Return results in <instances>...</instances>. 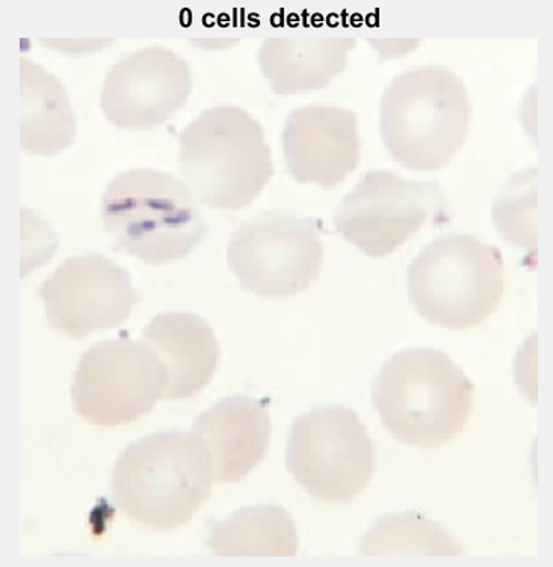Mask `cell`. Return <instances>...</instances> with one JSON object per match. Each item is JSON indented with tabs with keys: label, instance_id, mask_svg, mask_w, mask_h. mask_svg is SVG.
<instances>
[{
	"label": "cell",
	"instance_id": "obj_1",
	"mask_svg": "<svg viewBox=\"0 0 553 567\" xmlns=\"http://www.w3.org/2000/svg\"><path fill=\"white\" fill-rule=\"evenodd\" d=\"M212 467L194 433L164 430L118 455L113 496L119 512L155 533L191 523L212 492Z\"/></svg>",
	"mask_w": 553,
	"mask_h": 567
},
{
	"label": "cell",
	"instance_id": "obj_2",
	"mask_svg": "<svg viewBox=\"0 0 553 567\" xmlns=\"http://www.w3.org/2000/svg\"><path fill=\"white\" fill-rule=\"evenodd\" d=\"M373 401L392 436L431 450L463 432L473 412L474 388L447 353L416 347L384 363L374 380Z\"/></svg>",
	"mask_w": 553,
	"mask_h": 567
},
{
	"label": "cell",
	"instance_id": "obj_3",
	"mask_svg": "<svg viewBox=\"0 0 553 567\" xmlns=\"http://www.w3.org/2000/svg\"><path fill=\"white\" fill-rule=\"evenodd\" d=\"M472 103L463 81L448 68L425 65L395 76L379 106L384 146L415 172L444 168L463 147Z\"/></svg>",
	"mask_w": 553,
	"mask_h": 567
},
{
	"label": "cell",
	"instance_id": "obj_4",
	"mask_svg": "<svg viewBox=\"0 0 553 567\" xmlns=\"http://www.w3.org/2000/svg\"><path fill=\"white\" fill-rule=\"evenodd\" d=\"M181 182L210 209L247 208L274 175L271 148L258 120L238 106H213L179 136Z\"/></svg>",
	"mask_w": 553,
	"mask_h": 567
},
{
	"label": "cell",
	"instance_id": "obj_5",
	"mask_svg": "<svg viewBox=\"0 0 553 567\" xmlns=\"http://www.w3.org/2000/svg\"><path fill=\"white\" fill-rule=\"evenodd\" d=\"M101 218L119 250L152 265L187 258L206 235L188 186L153 168H131L115 176L103 193Z\"/></svg>",
	"mask_w": 553,
	"mask_h": 567
},
{
	"label": "cell",
	"instance_id": "obj_6",
	"mask_svg": "<svg viewBox=\"0 0 553 567\" xmlns=\"http://www.w3.org/2000/svg\"><path fill=\"white\" fill-rule=\"evenodd\" d=\"M407 289L425 321L449 330L473 329L501 303L505 289L501 251L474 236H440L413 259Z\"/></svg>",
	"mask_w": 553,
	"mask_h": 567
},
{
	"label": "cell",
	"instance_id": "obj_7",
	"mask_svg": "<svg viewBox=\"0 0 553 567\" xmlns=\"http://www.w3.org/2000/svg\"><path fill=\"white\" fill-rule=\"evenodd\" d=\"M286 466L312 498L349 504L373 482L377 454L356 412L344 405H320L292 424Z\"/></svg>",
	"mask_w": 553,
	"mask_h": 567
},
{
	"label": "cell",
	"instance_id": "obj_8",
	"mask_svg": "<svg viewBox=\"0 0 553 567\" xmlns=\"http://www.w3.org/2000/svg\"><path fill=\"white\" fill-rule=\"evenodd\" d=\"M320 221L272 209L246 219L230 238L227 260L243 289L284 300L307 291L324 267Z\"/></svg>",
	"mask_w": 553,
	"mask_h": 567
},
{
	"label": "cell",
	"instance_id": "obj_9",
	"mask_svg": "<svg viewBox=\"0 0 553 567\" xmlns=\"http://www.w3.org/2000/svg\"><path fill=\"white\" fill-rule=\"evenodd\" d=\"M447 214L448 198L439 184L377 169L342 198L333 223L345 241L379 259L395 254L428 223H444Z\"/></svg>",
	"mask_w": 553,
	"mask_h": 567
},
{
	"label": "cell",
	"instance_id": "obj_10",
	"mask_svg": "<svg viewBox=\"0 0 553 567\" xmlns=\"http://www.w3.org/2000/svg\"><path fill=\"white\" fill-rule=\"evenodd\" d=\"M163 395L158 358L146 343L126 337L91 347L74 372V411L96 427H122L142 420Z\"/></svg>",
	"mask_w": 553,
	"mask_h": 567
},
{
	"label": "cell",
	"instance_id": "obj_11",
	"mask_svg": "<svg viewBox=\"0 0 553 567\" xmlns=\"http://www.w3.org/2000/svg\"><path fill=\"white\" fill-rule=\"evenodd\" d=\"M39 296L53 329L70 339L125 324L139 301L129 272L96 254L65 259Z\"/></svg>",
	"mask_w": 553,
	"mask_h": 567
},
{
	"label": "cell",
	"instance_id": "obj_12",
	"mask_svg": "<svg viewBox=\"0 0 553 567\" xmlns=\"http://www.w3.org/2000/svg\"><path fill=\"white\" fill-rule=\"evenodd\" d=\"M192 91L187 61L163 45L119 58L106 74L101 106L122 131H152L179 113Z\"/></svg>",
	"mask_w": 553,
	"mask_h": 567
},
{
	"label": "cell",
	"instance_id": "obj_13",
	"mask_svg": "<svg viewBox=\"0 0 553 567\" xmlns=\"http://www.w3.org/2000/svg\"><path fill=\"white\" fill-rule=\"evenodd\" d=\"M282 146L288 172L299 184L336 188L361 163L357 115L346 107H296L284 123Z\"/></svg>",
	"mask_w": 553,
	"mask_h": 567
},
{
	"label": "cell",
	"instance_id": "obj_14",
	"mask_svg": "<svg viewBox=\"0 0 553 567\" xmlns=\"http://www.w3.org/2000/svg\"><path fill=\"white\" fill-rule=\"evenodd\" d=\"M192 433L208 454L213 482L239 483L262 463L270 449V412L260 400L229 396L201 413Z\"/></svg>",
	"mask_w": 553,
	"mask_h": 567
},
{
	"label": "cell",
	"instance_id": "obj_15",
	"mask_svg": "<svg viewBox=\"0 0 553 567\" xmlns=\"http://www.w3.org/2000/svg\"><path fill=\"white\" fill-rule=\"evenodd\" d=\"M164 372L163 400H188L212 382L220 365V343L212 327L189 312L156 315L142 333Z\"/></svg>",
	"mask_w": 553,
	"mask_h": 567
},
{
	"label": "cell",
	"instance_id": "obj_16",
	"mask_svg": "<svg viewBox=\"0 0 553 567\" xmlns=\"http://www.w3.org/2000/svg\"><path fill=\"white\" fill-rule=\"evenodd\" d=\"M356 39H267L259 68L279 96L327 89L348 65Z\"/></svg>",
	"mask_w": 553,
	"mask_h": 567
},
{
	"label": "cell",
	"instance_id": "obj_17",
	"mask_svg": "<svg viewBox=\"0 0 553 567\" xmlns=\"http://www.w3.org/2000/svg\"><path fill=\"white\" fill-rule=\"evenodd\" d=\"M20 147L27 155L53 156L76 140V114L60 79L35 64L20 60Z\"/></svg>",
	"mask_w": 553,
	"mask_h": 567
},
{
	"label": "cell",
	"instance_id": "obj_18",
	"mask_svg": "<svg viewBox=\"0 0 553 567\" xmlns=\"http://www.w3.org/2000/svg\"><path fill=\"white\" fill-rule=\"evenodd\" d=\"M206 546L215 556L294 557L299 553V533L286 508L259 504L213 524Z\"/></svg>",
	"mask_w": 553,
	"mask_h": 567
},
{
	"label": "cell",
	"instance_id": "obj_19",
	"mask_svg": "<svg viewBox=\"0 0 553 567\" xmlns=\"http://www.w3.org/2000/svg\"><path fill=\"white\" fill-rule=\"evenodd\" d=\"M363 556H465L463 546L435 520L418 513L384 516L361 544Z\"/></svg>",
	"mask_w": 553,
	"mask_h": 567
},
{
	"label": "cell",
	"instance_id": "obj_20",
	"mask_svg": "<svg viewBox=\"0 0 553 567\" xmlns=\"http://www.w3.org/2000/svg\"><path fill=\"white\" fill-rule=\"evenodd\" d=\"M536 169L515 175L493 206V219L503 239L515 246H536Z\"/></svg>",
	"mask_w": 553,
	"mask_h": 567
}]
</instances>
